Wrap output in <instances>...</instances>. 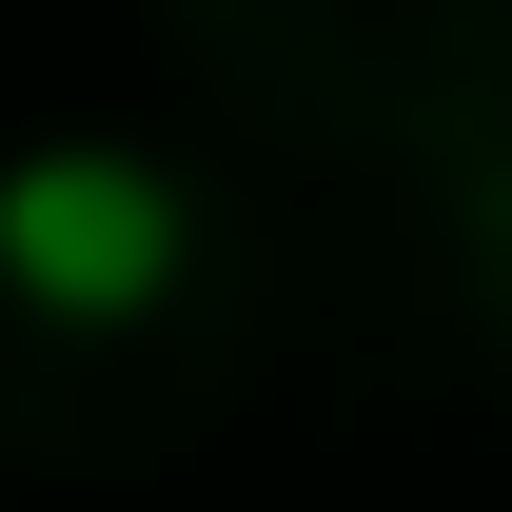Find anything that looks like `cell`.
I'll use <instances>...</instances> for the list:
<instances>
[{"instance_id": "6da1fadb", "label": "cell", "mask_w": 512, "mask_h": 512, "mask_svg": "<svg viewBox=\"0 0 512 512\" xmlns=\"http://www.w3.org/2000/svg\"><path fill=\"white\" fill-rule=\"evenodd\" d=\"M197 276V197L138 158V138H40L0 158V296L60 335H138L158 296Z\"/></svg>"}]
</instances>
